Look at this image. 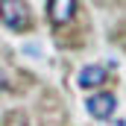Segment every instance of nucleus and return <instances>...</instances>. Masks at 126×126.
<instances>
[{
	"label": "nucleus",
	"instance_id": "obj_5",
	"mask_svg": "<svg viewBox=\"0 0 126 126\" xmlns=\"http://www.w3.org/2000/svg\"><path fill=\"white\" fill-rule=\"evenodd\" d=\"M114 126H126V120H117V123H114Z\"/></svg>",
	"mask_w": 126,
	"mask_h": 126
},
{
	"label": "nucleus",
	"instance_id": "obj_2",
	"mask_svg": "<svg viewBox=\"0 0 126 126\" xmlns=\"http://www.w3.org/2000/svg\"><path fill=\"white\" fill-rule=\"evenodd\" d=\"M85 109H88V114H91V117H97V120H106V117H111V114H114L117 100H114L111 94H94V97H88Z\"/></svg>",
	"mask_w": 126,
	"mask_h": 126
},
{
	"label": "nucleus",
	"instance_id": "obj_4",
	"mask_svg": "<svg viewBox=\"0 0 126 126\" xmlns=\"http://www.w3.org/2000/svg\"><path fill=\"white\" fill-rule=\"evenodd\" d=\"M106 82V67L103 64H88L79 70V85L82 88H100Z\"/></svg>",
	"mask_w": 126,
	"mask_h": 126
},
{
	"label": "nucleus",
	"instance_id": "obj_1",
	"mask_svg": "<svg viewBox=\"0 0 126 126\" xmlns=\"http://www.w3.org/2000/svg\"><path fill=\"white\" fill-rule=\"evenodd\" d=\"M0 21L9 27V30H27L30 27V9L27 3H18V0H0Z\"/></svg>",
	"mask_w": 126,
	"mask_h": 126
},
{
	"label": "nucleus",
	"instance_id": "obj_3",
	"mask_svg": "<svg viewBox=\"0 0 126 126\" xmlns=\"http://www.w3.org/2000/svg\"><path fill=\"white\" fill-rule=\"evenodd\" d=\"M73 12H76V3H73V0H50V3H47V15H50V21H53L56 27L67 24V21L73 18Z\"/></svg>",
	"mask_w": 126,
	"mask_h": 126
}]
</instances>
